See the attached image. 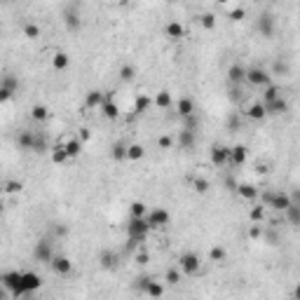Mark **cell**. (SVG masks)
I'll return each mask as SVG.
<instances>
[{
	"mask_svg": "<svg viewBox=\"0 0 300 300\" xmlns=\"http://www.w3.org/2000/svg\"><path fill=\"white\" fill-rule=\"evenodd\" d=\"M150 232V225L146 221V216H129V223H127V234L129 239L136 244H141Z\"/></svg>",
	"mask_w": 300,
	"mask_h": 300,
	"instance_id": "6da1fadb",
	"label": "cell"
},
{
	"mask_svg": "<svg viewBox=\"0 0 300 300\" xmlns=\"http://www.w3.org/2000/svg\"><path fill=\"white\" fill-rule=\"evenodd\" d=\"M0 284L7 289L12 298H26L24 289H21V272H19V270L2 272V275H0Z\"/></svg>",
	"mask_w": 300,
	"mask_h": 300,
	"instance_id": "7a4b0ae2",
	"label": "cell"
},
{
	"mask_svg": "<svg viewBox=\"0 0 300 300\" xmlns=\"http://www.w3.org/2000/svg\"><path fill=\"white\" fill-rule=\"evenodd\" d=\"M260 200H263V204L270 209H275V211H284V209L289 207L293 202V197L289 195V192L284 190H277V192H263V195H258Z\"/></svg>",
	"mask_w": 300,
	"mask_h": 300,
	"instance_id": "3957f363",
	"label": "cell"
},
{
	"mask_svg": "<svg viewBox=\"0 0 300 300\" xmlns=\"http://www.w3.org/2000/svg\"><path fill=\"white\" fill-rule=\"evenodd\" d=\"M178 270H181V275H188V277L200 275V270H202L200 256H197V253H192V251L181 253V258H178Z\"/></svg>",
	"mask_w": 300,
	"mask_h": 300,
	"instance_id": "277c9868",
	"label": "cell"
},
{
	"mask_svg": "<svg viewBox=\"0 0 300 300\" xmlns=\"http://www.w3.org/2000/svg\"><path fill=\"white\" fill-rule=\"evenodd\" d=\"M146 221H148L150 230H152V227H167V225L171 223V214H169L167 209L155 207V209H150L148 214H146Z\"/></svg>",
	"mask_w": 300,
	"mask_h": 300,
	"instance_id": "5b68a950",
	"label": "cell"
},
{
	"mask_svg": "<svg viewBox=\"0 0 300 300\" xmlns=\"http://www.w3.org/2000/svg\"><path fill=\"white\" fill-rule=\"evenodd\" d=\"M246 82L251 87H265V84L272 82V77H270V73H267L265 68L253 66V68H246Z\"/></svg>",
	"mask_w": 300,
	"mask_h": 300,
	"instance_id": "8992f818",
	"label": "cell"
},
{
	"mask_svg": "<svg viewBox=\"0 0 300 300\" xmlns=\"http://www.w3.org/2000/svg\"><path fill=\"white\" fill-rule=\"evenodd\" d=\"M50 267L57 272V275L66 277V275H71V272H73V260L68 258V256H64V253H54V256H52V260H50Z\"/></svg>",
	"mask_w": 300,
	"mask_h": 300,
	"instance_id": "52a82bcc",
	"label": "cell"
},
{
	"mask_svg": "<svg viewBox=\"0 0 300 300\" xmlns=\"http://www.w3.org/2000/svg\"><path fill=\"white\" fill-rule=\"evenodd\" d=\"M209 155H211V164H216V167L230 164V148L223 146V143H214L211 150H209Z\"/></svg>",
	"mask_w": 300,
	"mask_h": 300,
	"instance_id": "ba28073f",
	"label": "cell"
},
{
	"mask_svg": "<svg viewBox=\"0 0 300 300\" xmlns=\"http://www.w3.org/2000/svg\"><path fill=\"white\" fill-rule=\"evenodd\" d=\"M52 256H54V249H52V242L50 239H40V242H35L33 246V258L38 263H45V265H50Z\"/></svg>",
	"mask_w": 300,
	"mask_h": 300,
	"instance_id": "9c48e42d",
	"label": "cell"
},
{
	"mask_svg": "<svg viewBox=\"0 0 300 300\" xmlns=\"http://www.w3.org/2000/svg\"><path fill=\"white\" fill-rule=\"evenodd\" d=\"M139 289H141L146 296H150V298L164 296V286H162L159 282H155L152 277H141V279H139Z\"/></svg>",
	"mask_w": 300,
	"mask_h": 300,
	"instance_id": "30bf717a",
	"label": "cell"
},
{
	"mask_svg": "<svg viewBox=\"0 0 300 300\" xmlns=\"http://www.w3.org/2000/svg\"><path fill=\"white\" fill-rule=\"evenodd\" d=\"M256 28H258V33L263 35V38H272L275 35V17L270 14V12H265V14H260L258 17V24H256Z\"/></svg>",
	"mask_w": 300,
	"mask_h": 300,
	"instance_id": "8fae6325",
	"label": "cell"
},
{
	"mask_svg": "<svg viewBox=\"0 0 300 300\" xmlns=\"http://www.w3.org/2000/svg\"><path fill=\"white\" fill-rule=\"evenodd\" d=\"M99 265L103 267V270H108V272L117 270V267H120V253H115L113 249L101 251L99 253Z\"/></svg>",
	"mask_w": 300,
	"mask_h": 300,
	"instance_id": "7c38bea8",
	"label": "cell"
},
{
	"mask_svg": "<svg viewBox=\"0 0 300 300\" xmlns=\"http://www.w3.org/2000/svg\"><path fill=\"white\" fill-rule=\"evenodd\" d=\"M40 286H42V279L35 272H21V289H24L26 296L35 293Z\"/></svg>",
	"mask_w": 300,
	"mask_h": 300,
	"instance_id": "4fadbf2b",
	"label": "cell"
},
{
	"mask_svg": "<svg viewBox=\"0 0 300 300\" xmlns=\"http://www.w3.org/2000/svg\"><path fill=\"white\" fill-rule=\"evenodd\" d=\"M227 82L244 87V82H246V68L242 64H232V66L227 68Z\"/></svg>",
	"mask_w": 300,
	"mask_h": 300,
	"instance_id": "5bb4252c",
	"label": "cell"
},
{
	"mask_svg": "<svg viewBox=\"0 0 300 300\" xmlns=\"http://www.w3.org/2000/svg\"><path fill=\"white\" fill-rule=\"evenodd\" d=\"M263 106H265V115H284V113H289V101L284 96H279L275 101H267Z\"/></svg>",
	"mask_w": 300,
	"mask_h": 300,
	"instance_id": "9a60e30c",
	"label": "cell"
},
{
	"mask_svg": "<svg viewBox=\"0 0 300 300\" xmlns=\"http://www.w3.org/2000/svg\"><path fill=\"white\" fill-rule=\"evenodd\" d=\"M246 157H249V150H246V146H232L230 148V164L232 167H242L244 162H246Z\"/></svg>",
	"mask_w": 300,
	"mask_h": 300,
	"instance_id": "2e32d148",
	"label": "cell"
},
{
	"mask_svg": "<svg viewBox=\"0 0 300 300\" xmlns=\"http://www.w3.org/2000/svg\"><path fill=\"white\" fill-rule=\"evenodd\" d=\"M176 113H178V117L195 115V101L190 96H181V99L176 101Z\"/></svg>",
	"mask_w": 300,
	"mask_h": 300,
	"instance_id": "e0dca14e",
	"label": "cell"
},
{
	"mask_svg": "<svg viewBox=\"0 0 300 300\" xmlns=\"http://www.w3.org/2000/svg\"><path fill=\"white\" fill-rule=\"evenodd\" d=\"M234 192H237L242 200H249V202L258 200V195H260V190L253 183H239L237 188H234Z\"/></svg>",
	"mask_w": 300,
	"mask_h": 300,
	"instance_id": "ac0fdd59",
	"label": "cell"
},
{
	"mask_svg": "<svg viewBox=\"0 0 300 300\" xmlns=\"http://www.w3.org/2000/svg\"><path fill=\"white\" fill-rule=\"evenodd\" d=\"M152 106H157L159 110H169L174 106V96L169 94V89H159V92L155 94V99H152Z\"/></svg>",
	"mask_w": 300,
	"mask_h": 300,
	"instance_id": "d6986e66",
	"label": "cell"
},
{
	"mask_svg": "<svg viewBox=\"0 0 300 300\" xmlns=\"http://www.w3.org/2000/svg\"><path fill=\"white\" fill-rule=\"evenodd\" d=\"M103 99H106V92H101V89H89V92L84 94V106H87V108H101Z\"/></svg>",
	"mask_w": 300,
	"mask_h": 300,
	"instance_id": "ffe728a7",
	"label": "cell"
},
{
	"mask_svg": "<svg viewBox=\"0 0 300 300\" xmlns=\"http://www.w3.org/2000/svg\"><path fill=\"white\" fill-rule=\"evenodd\" d=\"M244 115L253 120V122H260V120H265V106H263V101H256V103H251L249 108L244 110Z\"/></svg>",
	"mask_w": 300,
	"mask_h": 300,
	"instance_id": "44dd1931",
	"label": "cell"
},
{
	"mask_svg": "<svg viewBox=\"0 0 300 300\" xmlns=\"http://www.w3.org/2000/svg\"><path fill=\"white\" fill-rule=\"evenodd\" d=\"M164 33H167L169 40H183L185 35V28L181 21H169L167 26H164Z\"/></svg>",
	"mask_w": 300,
	"mask_h": 300,
	"instance_id": "7402d4cb",
	"label": "cell"
},
{
	"mask_svg": "<svg viewBox=\"0 0 300 300\" xmlns=\"http://www.w3.org/2000/svg\"><path fill=\"white\" fill-rule=\"evenodd\" d=\"M101 115L106 117V120H117V117H120V108H117L115 101L103 99V103H101Z\"/></svg>",
	"mask_w": 300,
	"mask_h": 300,
	"instance_id": "603a6c76",
	"label": "cell"
},
{
	"mask_svg": "<svg viewBox=\"0 0 300 300\" xmlns=\"http://www.w3.org/2000/svg\"><path fill=\"white\" fill-rule=\"evenodd\" d=\"M33 136L35 132L31 129H24V132L17 134V148L19 150H26V152H31V146H33Z\"/></svg>",
	"mask_w": 300,
	"mask_h": 300,
	"instance_id": "cb8c5ba5",
	"label": "cell"
},
{
	"mask_svg": "<svg viewBox=\"0 0 300 300\" xmlns=\"http://www.w3.org/2000/svg\"><path fill=\"white\" fill-rule=\"evenodd\" d=\"M178 146H181V150H192L195 148V132L192 129H181V134H178Z\"/></svg>",
	"mask_w": 300,
	"mask_h": 300,
	"instance_id": "d4e9b609",
	"label": "cell"
},
{
	"mask_svg": "<svg viewBox=\"0 0 300 300\" xmlns=\"http://www.w3.org/2000/svg\"><path fill=\"white\" fill-rule=\"evenodd\" d=\"M150 106H152V99H150L148 94H136V99H134V113L136 115H143Z\"/></svg>",
	"mask_w": 300,
	"mask_h": 300,
	"instance_id": "484cf974",
	"label": "cell"
},
{
	"mask_svg": "<svg viewBox=\"0 0 300 300\" xmlns=\"http://www.w3.org/2000/svg\"><path fill=\"white\" fill-rule=\"evenodd\" d=\"M50 150V141L45 134H35L33 136V146H31V152H38V155H45Z\"/></svg>",
	"mask_w": 300,
	"mask_h": 300,
	"instance_id": "4316f807",
	"label": "cell"
},
{
	"mask_svg": "<svg viewBox=\"0 0 300 300\" xmlns=\"http://www.w3.org/2000/svg\"><path fill=\"white\" fill-rule=\"evenodd\" d=\"M71 66V57H68L66 52H57L54 57H52V68L54 71H66Z\"/></svg>",
	"mask_w": 300,
	"mask_h": 300,
	"instance_id": "83f0119b",
	"label": "cell"
},
{
	"mask_svg": "<svg viewBox=\"0 0 300 300\" xmlns=\"http://www.w3.org/2000/svg\"><path fill=\"white\" fill-rule=\"evenodd\" d=\"M279 96H284L279 84L270 82V84H265V87H263V103H267V101H275V99H279Z\"/></svg>",
	"mask_w": 300,
	"mask_h": 300,
	"instance_id": "f1b7e54d",
	"label": "cell"
},
{
	"mask_svg": "<svg viewBox=\"0 0 300 300\" xmlns=\"http://www.w3.org/2000/svg\"><path fill=\"white\" fill-rule=\"evenodd\" d=\"M66 152H68V159H73V157H77L80 152H82V141L77 139V136H73V139H68L66 143Z\"/></svg>",
	"mask_w": 300,
	"mask_h": 300,
	"instance_id": "f546056e",
	"label": "cell"
},
{
	"mask_svg": "<svg viewBox=\"0 0 300 300\" xmlns=\"http://www.w3.org/2000/svg\"><path fill=\"white\" fill-rule=\"evenodd\" d=\"M64 21H66V28L71 33H75L77 28H80V14L75 12V9H66V14H64Z\"/></svg>",
	"mask_w": 300,
	"mask_h": 300,
	"instance_id": "4dcf8cb0",
	"label": "cell"
},
{
	"mask_svg": "<svg viewBox=\"0 0 300 300\" xmlns=\"http://www.w3.org/2000/svg\"><path fill=\"white\" fill-rule=\"evenodd\" d=\"M110 157L115 159V162H122L127 159V143L125 141H115L110 146Z\"/></svg>",
	"mask_w": 300,
	"mask_h": 300,
	"instance_id": "1f68e13d",
	"label": "cell"
},
{
	"mask_svg": "<svg viewBox=\"0 0 300 300\" xmlns=\"http://www.w3.org/2000/svg\"><path fill=\"white\" fill-rule=\"evenodd\" d=\"M143 155H146V148L141 143H127V159L136 162V159H143Z\"/></svg>",
	"mask_w": 300,
	"mask_h": 300,
	"instance_id": "d6a6232c",
	"label": "cell"
},
{
	"mask_svg": "<svg viewBox=\"0 0 300 300\" xmlns=\"http://www.w3.org/2000/svg\"><path fill=\"white\" fill-rule=\"evenodd\" d=\"M52 162L54 164H66L68 162V152H66V146L64 143H59L57 148L52 150Z\"/></svg>",
	"mask_w": 300,
	"mask_h": 300,
	"instance_id": "836d02e7",
	"label": "cell"
},
{
	"mask_svg": "<svg viewBox=\"0 0 300 300\" xmlns=\"http://www.w3.org/2000/svg\"><path fill=\"white\" fill-rule=\"evenodd\" d=\"M31 117H33L35 122H45V120L50 117V108L42 106V103H35L33 108H31Z\"/></svg>",
	"mask_w": 300,
	"mask_h": 300,
	"instance_id": "e575fe53",
	"label": "cell"
},
{
	"mask_svg": "<svg viewBox=\"0 0 300 300\" xmlns=\"http://www.w3.org/2000/svg\"><path fill=\"white\" fill-rule=\"evenodd\" d=\"M225 258H227L225 246H211V251H209V260L211 263H225Z\"/></svg>",
	"mask_w": 300,
	"mask_h": 300,
	"instance_id": "d590c367",
	"label": "cell"
},
{
	"mask_svg": "<svg viewBox=\"0 0 300 300\" xmlns=\"http://www.w3.org/2000/svg\"><path fill=\"white\" fill-rule=\"evenodd\" d=\"M0 84L2 87H7V89H12V92H19V77L12 73H5L2 77H0Z\"/></svg>",
	"mask_w": 300,
	"mask_h": 300,
	"instance_id": "8d00e7d4",
	"label": "cell"
},
{
	"mask_svg": "<svg viewBox=\"0 0 300 300\" xmlns=\"http://www.w3.org/2000/svg\"><path fill=\"white\" fill-rule=\"evenodd\" d=\"M200 24H202V28L214 31V28H216V14H214V12H204L200 17Z\"/></svg>",
	"mask_w": 300,
	"mask_h": 300,
	"instance_id": "74e56055",
	"label": "cell"
},
{
	"mask_svg": "<svg viewBox=\"0 0 300 300\" xmlns=\"http://www.w3.org/2000/svg\"><path fill=\"white\" fill-rule=\"evenodd\" d=\"M40 26L38 24H24V35L28 38V40H38L40 38Z\"/></svg>",
	"mask_w": 300,
	"mask_h": 300,
	"instance_id": "f35d334b",
	"label": "cell"
},
{
	"mask_svg": "<svg viewBox=\"0 0 300 300\" xmlns=\"http://www.w3.org/2000/svg\"><path fill=\"white\" fill-rule=\"evenodd\" d=\"M134 75H136V68H134L132 64H125V66L120 68V80H122V82H129V80H134Z\"/></svg>",
	"mask_w": 300,
	"mask_h": 300,
	"instance_id": "ab89813d",
	"label": "cell"
},
{
	"mask_svg": "<svg viewBox=\"0 0 300 300\" xmlns=\"http://www.w3.org/2000/svg\"><path fill=\"white\" fill-rule=\"evenodd\" d=\"M21 190H24L21 181H7V183L2 185V192H9V195H19Z\"/></svg>",
	"mask_w": 300,
	"mask_h": 300,
	"instance_id": "60d3db41",
	"label": "cell"
},
{
	"mask_svg": "<svg viewBox=\"0 0 300 300\" xmlns=\"http://www.w3.org/2000/svg\"><path fill=\"white\" fill-rule=\"evenodd\" d=\"M148 214V207L143 204V202H132V207H129V216H146Z\"/></svg>",
	"mask_w": 300,
	"mask_h": 300,
	"instance_id": "b9f144b4",
	"label": "cell"
},
{
	"mask_svg": "<svg viewBox=\"0 0 300 300\" xmlns=\"http://www.w3.org/2000/svg\"><path fill=\"white\" fill-rule=\"evenodd\" d=\"M164 282H169L171 286L181 284V270H174V267H171V270H167V272H164Z\"/></svg>",
	"mask_w": 300,
	"mask_h": 300,
	"instance_id": "7bdbcfd3",
	"label": "cell"
},
{
	"mask_svg": "<svg viewBox=\"0 0 300 300\" xmlns=\"http://www.w3.org/2000/svg\"><path fill=\"white\" fill-rule=\"evenodd\" d=\"M249 216L253 223H263V221H265V207H253Z\"/></svg>",
	"mask_w": 300,
	"mask_h": 300,
	"instance_id": "ee69618b",
	"label": "cell"
},
{
	"mask_svg": "<svg viewBox=\"0 0 300 300\" xmlns=\"http://www.w3.org/2000/svg\"><path fill=\"white\" fill-rule=\"evenodd\" d=\"M174 136H169V134H162V136H159L157 139V146L162 150H169V148H174Z\"/></svg>",
	"mask_w": 300,
	"mask_h": 300,
	"instance_id": "f6af8a7d",
	"label": "cell"
},
{
	"mask_svg": "<svg viewBox=\"0 0 300 300\" xmlns=\"http://www.w3.org/2000/svg\"><path fill=\"white\" fill-rule=\"evenodd\" d=\"M192 188L200 192V195H204L209 190V181L207 178H192Z\"/></svg>",
	"mask_w": 300,
	"mask_h": 300,
	"instance_id": "bcb514c9",
	"label": "cell"
},
{
	"mask_svg": "<svg viewBox=\"0 0 300 300\" xmlns=\"http://www.w3.org/2000/svg\"><path fill=\"white\" fill-rule=\"evenodd\" d=\"M242 99H244L242 87H237V84H230V101H232V103H239Z\"/></svg>",
	"mask_w": 300,
	"mask_h": 300,
	"instance_id": "7dc6e473",
	"label": "cell"
},
{
	"mask_svg": "<svg viewBox=\"0 0 300 300\" xmlns=\"http://www.w3.org/2000/svg\"><path fill=\"white\" fill-rule=\"evenodd\" d=\"M244 17H246V9H244V7H237V9L230 12V21H234V24H237V21H242Z\"/></svg>",
	"mask_w": 300,
	"mask_h": 300,
	"instance_id": "c3c4849f",
	"label": "cell"
},
{
	"mask_svg": "<svg viewBox=\"0 0 300 300\" xmlns=\"http://www.w3.org/2000/svg\"><path fill=\"white\" fill-rule=\"evenodd\" d=\"M14 94H17V92H12V89H7V87H2V84H0V103H7Z\"/></svg>",
	"mask_w": 300,
	"mask_h": 300,
	"instance_id": "681fc988",
	"label": "cell"
},
{
	"mask_svg": "<svg viewBox=\"0 0 300 300\" xmlns=\"http://www.w3.org/2000/svg\"><path fill=\"white\" fill-rule=\"evenodd\" d=\"M249 237H251V239H258V237H263V227H260V223H256L253 227H251Z\"/></svg>",
	"mask_w": 300,
	"mask_h": 300,
	"instance_id": "f907efd6",
	"label": "cell"
},
{
	"mask_svg": "<svg viewBox=\"0 0 300 300\" xmlns=\"http://www.w3.org/2000/svg\"><path fill=\"white\" fill-rule=\"evenodd\" d=\"M227 127H230V129H239V115H237V113H232V115L227 117Z\"/></svg>",
	"mask_w": 300,
	"mask_h": 300,
	"instance_id": "816d5d0a",
	"label": "cell"
},
{
	"mask_svg": "<svg viewBox=\"0 0 300 300\" xmlns=\"http://www.w3.org/2000/svg\"><path fill=\"white\" fill-rule=\"evenodd\" d=\"M148 260H150V256L146 253V251H141V253H136V263H139V265H146Z\"/></svg>",
	"mask_w": 300,
	"mask_h": 300,
	"instance_id": "f5cc1de1",
	"label": "cell"
},
{
	"mask_svg": "<svg viewBox=\"0 0 300 300\" xmlns=\"http://www.w3.org/2000/svg\"><path fill=\"white\" fill-rule=\"evenodd\" d=\"M89 136H92V134H89V129H87V127H82V129H80V134H77V139H80V141H89Z\"/></svg>",
	"mask_w": 300,
	"mask_h": 300,
	"instance_id": "db71d44e",
	"label": "cell"
},
{
	"mask_svg": "<svg viewBox=\"0 0 300 300\" xmlns=\"http://www.w3.org/2000/svg\"><path fill=\"white\" fill-rule=\"evenodd\" d=\"M54 234H57V237H66L68 227H66V225H59V227H54Z\"/></svg>",
	"mask_w": 300,
	"mask_h": 300,
	"instance_id": "11a10c76",
	"label": "cell"
},
{
	"mask_svg": "<svg viewBox=\"0 0 300 300\" xmlns=\"http://www.w3.org/2000/svg\"><path fill=\"white\" fill-rule=\"evenodd\" d=\"M2 211H5V204H2V200H0V214H2Z\"/></svg>",
	"mask_w": 300,
	"mask_h": 300,
	"instance_id": "9f6ffc18",
	"label": "cell"
},
{
	"mask_svg": "<svg viewBox=\"0 0 300 300\" xmlns=\"http://www.w3.org/2000/svg\"><path fill=\"white\" fill-rule=\"evenodd\" d=\"M216 2H218V5H225V2H227V0H216Z\"/></svg>",
	"mask_w": 300,
	"mask_h": 300,
	"instance_id": "6f0895ef",
	"label": "cell"
},
{
	"mask_svg": "<svg viewBox=\"0 0 300 300\" xmlns=\"http://www.w3.org/2000/svg\"><path fill=\"white\" fill-rule=\"evenodd\" d=\"M256 2H263V0H256Z\"/></svg>",
	"mask_w": 300,
	"mask_h": 300,
	"instance_id": "680465c9",
	"label": "cell"
},
{
	"mask_svg": "<svg viewBox=\"0 0 300 300\" xmlns=\"http://www.w3.org/2000/svg\"><path fill=\"white\" fill-rule=\"evenodd\" d=\"M0 192H2V188H0Z\"/></svg>",
	"mask_w": 300,
	"mask_h": 300,
	"instance_id": "91938a15",
	"label": "cell"
}]
</instances>
